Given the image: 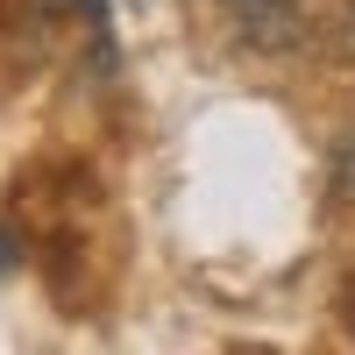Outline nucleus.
Segmentation results:
<instances>
[{
    "instance_id": "nucleus-2",
    "label": "nucleus",
    "mask_w": 355,
    "mask_h": 355,
    "mask_svg": "<svg viewBox=\"0 0 355 355\" xmlns=\"http://www.w3.org/2000/svg\"><path fill=\"white\" fill-rule=\"evenodd\" d=\"M334 192H341V199H348V192H355V142H348V150H341V157H334Z\"/></svg>"
},
{
    "instance_id": "nucleus-1",
    "label": "nucleus",
    "mask_w": 355,
    "mask_h": 355,
    "mask_svg": "<svg viewBox=\"0 0 355 355\" xmlns=\"http://www.w3.org/2000/svg\"><path fill=\"white\" fill-rule=\"evenodd\" d=\"M234 43L256 57H291L306 43V0H220Z\"/></svg>"
},
{
    "instance_id": "nucleus-3",
    "label": "nucleus",
    "mask_w": 355,
    "mask_h": 355,
    "mask_svg": "<svg viewBox=\"0 0 355 355\" xmlns=\"http://www.w3.org/2000/svg\"><path fill=\"white\" fill-rule=\"evenodd\" d=\"M341 36H348V50H355V0H341Z\"/></svg>"
},
{
    "instance_id": "nucleus-4",
    "label": "nucleus",
    "mask_w": 355,
    "mask_h": 355,
    "mask_svg": "<svg viewBox=\"0 0 355 355\" xmlns=\"http://www.w3.org/2000/svg\"><path fill=\"white\" fill-rule=\"evenodd\" d=\"M341 320H348V334H355V284H348V299H341Z\"/></svg>"
},
{
    "instance_id": "nucleus-5",
    "label": "nucleus",
    "mask_w": 355,
    "mask_h": 355,
    "mask_svg": "<svg viewBox=\"0 0 355 355\" xmlns=\"http://www.w3.org/2000/svg\"><path fill=\"white\" fill-rule=\"evenodd\" d=\"M0 263H15V242H8V234H0Z\"/></svg>"
}]
</instances>
